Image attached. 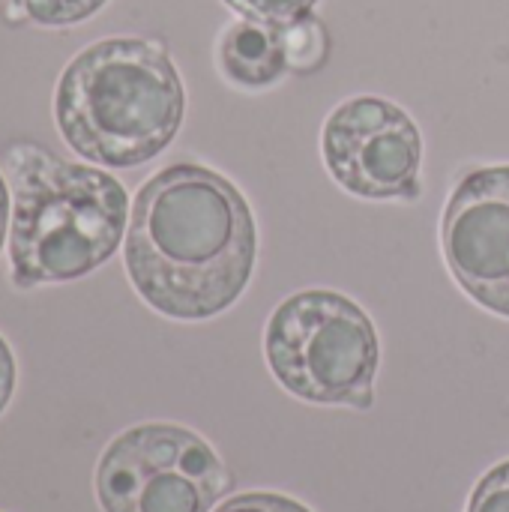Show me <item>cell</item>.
Segmentation results:
<instances>
[{
	"label": "cell",
	"instance_id": "obj_1",
	"mask_svg": "<svg viewBox=\"0 0 509 512\" xmlns=\"http://www.w3.org/2000/svg\"><path fill=\"white\" fill-rule=\"evenodd\" d=\"M258 228L243 192L219 171L174 162L135 195L123 261L138 297L165 318L207 321L252 282Z\"/></svg>",
	"mask_w": 509,
	"mask_h": 512
},
{
	"label": "cell",
	"instance_id": "obj_2",
	"mask_svg": "<svg viewBox=\"0 0 509 512\" xmlns=\"http://www.w3.org/2000/svg\"><path fill=\"white\" fill-rule=\"evenodd\" d=\"M186 117V87L165 45L108 36L81 48L57 78L54 123L81 159L138 168L171 147Z\"/></svg>",
	"mask_w": 509,
	"mask_h": 512
},
{
	"label": "cell",
	"instance_id": "obj_3",
	"mask_svg": "<svg viewBox=\"0 0 509 512\" xmlns=\"http://www.w3.org/2000/svg\"><path fill=\"white\" fill-rule=\"evenodd\" d=\"M3 165L12 180L9 279L15 288L75 282L111 261L132 213L117 177L30 141L12 144Z\"/></svg>",
	"mask_w": 509,
	"mask_h": 512
},
{
	"label": "cell",
	"instance_id": "obj_4",
	"mask_svg": "<svg viewBox=\"0 0 509 512\" xmlns=\"http://www.w3.org/2000/svg\"><path fill=\"white\" fill-rule=\"evenodd\" d=\"M273 378L312 405H372L381 342L369 312L330 288L282 300L264 330Z\"/></svg>",
	"mask_w": 509,
	"mask_h": 512
},
{
	"label": "cell",
	"instance_id": "obj_5",
	"mask_svg": "<svg viewBox=\"0 0 509 512\" xmlns=\"http://www.w3.org/2000/svg\"><path fill=\"white\" fill-rule=\"evenodd\" d=\"M228 489L213 447L171 423H144L117 435L96 465L102 512H210Z\"/></svg>",
	"mask_w": 509,
	"mask_h": 512
},
{
	"label": "cell",
	"instance_id": "obj_6",
	"mask_svg": "<svg viewBox=\"0 0 509 512\" xmlns=\"http://www.w3.org/2000/svg\"><path fill=\"white\" fill-rule=\"evenodd\" d=\"M321 156L330 177L366 201H417L423 135L417 120L384 96L339 102L321 132Z\"/></svg>",
	"mask_w": 509,
	"mask_h": 512
},
{
	"label": "cell",
	"instance_id": "obj_7",
	"mask_svg": "<svg viewBox=\"0 0 509 512\" xmlns=\"http://www.w3.org/2000/svg\"><path fill=\"white\" fill-rule=\"evenodd\" d=\"M444 261L465 294L509 318V165L459 177L441 219Z\"/></svg>",
	"mask_w": 509,
	"mask_h": 512
},
{
	"label": "cell",
	"instance_id": "obj_8",
	"mask_svg": "<svg viewBox=\"0 0 509 512\" xmlns=\"http://www.w3.org/2000/svg\"><path fill=\"white\" fill-rule=\"evenodd\" d=\"M216 66L222 78L240 90H267L288 72L282 27L252 18L231 21L216 45Z\"/></svg>",
	"mask_w": 509,
	"mask_h": 512
},
{
	"label": "cell",
	"instance_id": "obj_9",
	"mask_svg": "<svg viewBox=\"0 0 509 512\" xmlns=\"http://www.w3.org/2000/svg\"><path fill=\"white\" fill-rule=\"evenodd\" d=\"M282 42H285V57H288L291 72H315L324 66V60L330 54L327 27L315 15H306V18L282 27Z\"/></svg>",
	"mask_w": 509,
	"mask_h": 512
},
{
	"label": "cell",
	"instance_id": "obj_10",
	"mask_svg": "<svg viewBox=\"0 0 509 512\" xmlns=\"http://www.w3.org/2000/svg\"><path fill=\"white\" fill-rule=\"evenodd\" d=\"M108 0H6L12 15L39 27H75L105 9Z\"/></svg>",
	"mask_w": 509,
	"mask_h": 512
},
{
	"label": "cell",
	"instance_id": "obj_11",
	"mask_svg": "<svg viewBox=\"0 0 509 512\" xmlns=\"http://www.w3.org/2000/svg\"><path fill=\"white\" fill-rule=\"evenodd\" d=\"M240 18H252L270 27H288L318 6V0H225Z\"/></svg>",
	"mask_w": 509,
	"mask_h": 512
},
{
	"label": "cell",
	"instance_id": "obj_12",
	"mask_svg": "<svg viewBox=\"0 0 509 512\" xmlns=\"http://www.w3.org/2000/svg\"><path fill=\"white\" fill-rule=\"evenodd\" d=\"M468 512H509V459L495 465L474 489Z\"/></svg>",
	"mask_w": 509,
	"mask_h": 512
},
{
	"label": "cell",
	"instance_id": "obj_13",
	"mask_svg": "<svg viewBox=\"0 0 509 512\" xmlns=\"http://www.w3.org/2000/svg\"><path fill=\"white\" fill-rule=\"evenodd\" d=\"M213 512H312L309 507H303L294 498L276 495V492H246L237 495L225 504H219V510Z\"/></svg>",
	"mask_w": 509,
	"mask_h": 512
},
{
	"label": "cell",
	"instance_id": "obj_14",
	"mask_svg": "<svg viewBox=\"0 0 509 512\" xmlns=\"http://www.w3.org/2000/svg\"><path fill=\"white\" fill-rule=\"evenodd\" d=\"M15 381H18V369H15V354L9 348V342L0 336V414L6 411L12 393H15Z\"/></svg>",
	"mask_w": 509,
	"mask_h": 512
},
{
	"label": "cell",
	"instance_id": "obj_15",
	"mask_svg": "<svg viewBox=\"0 0 509 512\" xmlns=\"http://www.w3.org/2000/svg\"><path fill=\"white\" fill-rule=\"evenodd\" d=\"M9 219H12V195H9L6 177H3V171H0V249H3V243H6Z\"/></svg>",
	"mask_w": 509,
	"mask_h": 512
}]
</instances>
